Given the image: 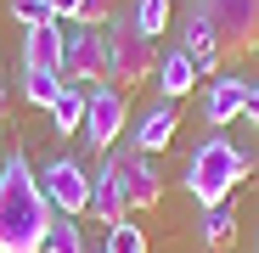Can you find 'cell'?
I'll use <instances>...</instances> for the list:
<instances>
[{
	"label": "cell",
	"instance_id": "cell-1",
	"mask_svg": "<svg viewBox=\"0 0 259 253\" xmlns=\"http://www.w3.org/2000/svg\"><path fill=\"white\" fill-rule=\"evenodd\" d=\"M57 220V208L28 169V158L0 163V253H46V231Z\"/></svg>",
	"mask_w": 259,
	"mask_h": 253
},
{
	"label": "cell",
	"instance_id": "cell-6",
	"mask_svg": "<svg viewBox=\"0 0 259 253\" xmlns=\"http://www.w3.org/2000/svg\"><path fill=\"white\" fill-rule=\"evenodd\" d=\"M124 124H130V102L118 84H96L91 96H84V146L91 152H113V141L124 135Z\"/></svg>",
	"mask_w": 259,
	"mask_h": 253
},
{
	"label": "cell",
	"instance_id": "cell-4",
	"mask_svg": "<svg viewBox=\"0 0 259 253\" xmlns=\"http://www.w3.org/2000/svg\"><path fill=\"white\" fill-rule=\"evenodd\" d=\"M192 12L208 23L220 57L259 51V0H192Z\"/></svg>",
	"mask_w": 259,
	"mask_h": 253
},
{
	"label": "cell",
	"instance_id": "cell-9",
	"mask_svg": "<svg viewBox=\"0 0 259 253\" xmlns=\"http://www.w3.org/2000/svg\"><path fill=\"white\" fill-rule=\"evenodd\" d=\"M62 57H68V34H62L57 17L51 23H34L23 34V68L28 73H62Z\"/></svg>",
	"mask_w": 259,
	"mask_h": 253
},
{
	"label": "cell",
	"instance_id": "cell-20",
	"mask_svg": "<svg viewBox=\"0 0 259 253\" xmlns=\"http://www.w3.org/2000/svg\"><path fill=\"white\" fill-rule=\"evenodd\" d=\"M68 23H79V28L113 23V0H73V17H68Z\"/></svg>",
	"mask_w": 259,
	"mask_h": 253
},
{
	"label": "cell",
	"instance_id": "cell-5",
	"mask_svg": "<svg viewBox=\"0 0 259 253\" xmlns=\"http://www.w3.org/2000/svg\"><path fill=\"white\" fill-rule=\"evenodd\" d=\"M147 73H158L152 39L136 28V17H113L107 23V79L118 84V90H136Z\"/></svg>",
	"mask_w": 259,
	"mask_h": 253
},
{
	"label": "cell",
	"instance_id": "cell-11",
	"mask_svg": "<svg viewBox=\"0 0 259 253\" xmlns=\"http://www.w3.org/2000/svg\"><path fill=\"white\" fill-rule=\"evenodd\" d=\"M248 90H253V84H242V79H214L208 84V96H203V118L214 124V130H226V124L231 118H242L248 113Z\"/></svg>",
	"mask_w": 259,
	"mask_h": 253
},
{
	"label": "cell",
	"instance_id": "cell-2",
	"mask_svg": "<svg viewBox=\"0 0 259 253\" xmlns=\"http://www.w3.org/2000/svg\"><path fill=\"white\" fill-rule=\"evenodd\" d=\"M158 197H163L158 163L147 152H113L107 169H102V180L91 186V214H102L113 225V220L141 214V208H158Z\"/></svg>",
	"mask_w": 259,
	"mask_h": 253
},
{
	"label": "cell",
	"instance_id": "cell-12",
	"mask_svg": "<svg viewBox=\"0 0 259 253\" xmlns=\"http://www.w3.org/2000/svg\"><path fill=\"white\" fill-rule=\"evenodd\" d=\"M197 84V62L186 57V51H169V57H158V90L169 96V102H181L186 90Z\"/></svg>",
	"mask_w": 259,
	"mask_h": 253
},
{
	"label": "cell",
	"instance_id": "cell-3",
	"mask_svg": "<svg viewBox=\"0 0 259 253\" xmlns=\"http://www.w3.org/2000/svg\"><path fill=\"white\" fill-rule=\"evenodd\" d=\"M242 175H248V152L231 146L226 135H208V141L192 152V163H186V191H192L203 208H214V203L231 197V186H237Z\"/></svg>",
	"mask_w": 259,
	"mask_h": 253
},
{
	"label": "cell",
	"instance_id": "cell-15",
	"mask_svg": "<svg viewBox=\"0 0 259 253\" xmlns=\"http://www.w3.org/2000/svg\"><path fill=\"white\" fill-rule=\"evenodd\" d=\"M231 236H237V214H231V203L203 208V242H208V247H231Z\"/></svg>",
	"mask_w": 259,
	"mask_h": 253
},
{
	"label": "cell",
	"instance_id": "cell-10",
	"mask_svg": "<svg viewBox=\"0 0 259 253\" xmlns=\"http://www.w3.org/2000/svg\"><path fill=\"white\" fill-rule=\"evenodd\" d=\"M181 102H152L147 113H141V124H136V152H147V158H158L169 141H175V124H181V113H175Z\"/></svg>",
	"mask_w": 259,
	"mask_h": 253
},
{
	"label": "cell",
	"instance_id": "cell-24",
	"mask_svg": "<svg viewBox=\"0 0 259 253\" xmlns=\"http://www.w3.org/2000/svg\"><path fill=\"white\" fill-rule=\"evenodd\" d=\"M0 118H6V84H0Z\"/></svg>",
	"mask_w": 259,
	"mask_h": 253
},
{
	"label": "cell",
	"instance_id": "cell-23",
	"mask_svg": "<svg viewBox=\"0 0 259 253\" xmlns=\"http://www.w3.org/2000/svg\"><path fill=\"white\" fill-rule=\"evenodd\" d=\"M46 6H51L57 17H73V0H46Z\"/></svg>",
	"mask_w": 259,
	"mask_h": 253
},
{
	"label": "cell",
	"instance_id": "cell-16",
	"mask_svg": "<svg viewBox=\"0 0 259 253\" xmlns=\"http://www.w3.org/2000/svg\"><path fill=\"white\" fill-rule=\"evenodd\" d=\"M62 84H68L62 73H28V68H23V96H28L34 107H46V113H51V102L62 96Z\"/></svg>",
	"mask_w": 259,
	"mask_h": 253
},
{
	"label": "cell",
	"instance_id": "cell-21",
	"mask_svg": "<svg viewBox=\"0 0 259 253\" xmlns=\"http://www.w3.org/2000/svg\"><path fill=\"white\" fill-rule=\"evenodd\" d=\"M12 17H17V23H28V28H34V23H51V17H57V12H51V6H46V0H12Z\"/></svg>",
	"mask_w": 259,
	"mask_h": 253
},
{
	"label": "cell",
	"instance_id": "cell-8",
	"mask_svg": "<svg viewBox=\"0 0 259 253\" xmlns=\"http://www.w3.org/2000/svg\"><path fill=\"white\" fill-rule=\"evenodd\" d=\"M62 79H73V84H96V79H107V34H96V28L68 34Z\"/></svg>",
	"mask_w": 259,
	"mask_h": 253
},
{
	"label": "cell",
	"instance_id": "cell-22",
	"mask_svg": "<svg viewBox=\"0 0 259 253\" xmlns=\"http://www.w3.org/2000/svg\"><path fill=\"white\" fill-rule=\"evenodd\" d=\"M248 124H253V130H259V84H253V90H248V113H242Z\"/></svg>",
	"mask_w": 259,
	"mask_h": 253
},
{
	"label": "cell",
	"instance_id": "cell-14",
	"mask_svg": "<svg viewBox=\"0 0 259 253\" xmlns=\"http://www.w3.org/2000/svg\"><path fill=\"white\" fill-rule=\"evenodd\" d=\"M181 39H186L181 51H186V57L197 62V73H203V68H214V62H220V51H214V34H208V23H203L197 12L186 17V34H181Z\"/></svg>",
	"mask_w": 259,
	"mask_h": 253
},
{
	"label": "cell",
	"instance_id": "cell-19",
	"mask_svg": "<svg viewBox=\"0 0 259 253\" xmlns=\"http://www.w3.org/2000/svg\"><path fill=\"white\" fill-rule=\"evenodd\" d=\"M130 17H136V28H141L147 39H158V34L169 28V0H136V12H130Z\"/></svg>",
	"mask_w": 259,
	"mask_h": 253
},
{
	"label": "cell",
	"instance_id": "cell-13",
	"mask_svg": "<svg viewBox=\"0 0 259 253\" xmlns=\"http://www.w3.org/2000/svg\"><path fill=\"white\" fill-rule=\"evenodd\" d=\"M51 124H57L62 135L84 130V84H62V96L51 102Z\"/></svg>",
	"mask_w": 259,
	"mask_h": 253
},
{
	"label": "cell",
	"instance_id": "cell-18",
	"mask_svg": "<svg viewBox=\"0 0 259 253\" xmlns=\"http://www.w3.org/2000/svg\"><path fill=\"white\" fill-rule=\"evenodd\" d=\"M46 253H91V247H84V236H79V225L68 214H57L51 231H46Z\"/></svg>",
	"mask_w": 259,
	"mask_h": 253
},
{
	"label": "cell",
	"instance_id": "cell-7",
	"mask_svg": "<svg viewBox=\"0 0 259 253\" xmlns=\"http://www.w3.org/2000/svg\"><path fill=\"white\" fill-rule=\"evenodd\" d=\"M39 186H46V197H51V208L57 214H91V180H84V169L73 163V158H51L46 163V175H39Z\"/></svg>",
	"mask_w": 259,
	"mask_h": 253
},
{
	"label": "cell",
	"instance_id": "cell-17",
	"mask_svg": "<svg viewBox=\"0 0 259 253\" xmlns=\"http://www.w3.org/2000/svg\"><path fill=\"white\" fill-rule=\"evenodd\" d=\"M102 253H147V231L136 220H113L107 225V247Z\"/></svg>",
	"mask_w": 259,
	"mask_h": 253
}]
</instances>
